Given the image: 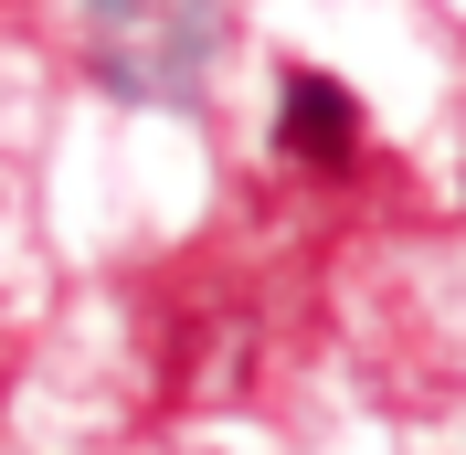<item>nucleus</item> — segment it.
Instances as JSON below:
<instances>
[{
  "label": "nucleus",
  "instance_id": "f257e3e1",
  "mask_svg": "<svg viewBox=\"0 0 466 455\" xmlns=\"http://www.w3.org/2000/svg\"><path fill=\"white\" fill-rule=\"evenodd\" d=\"M360 138H371V116H360V96L339 75H319V64H287L276 75V148H287L297 170H350Z\"/></svg>",
  "mask_w": 466,
  "mask_h": 455
}]
</instances>
